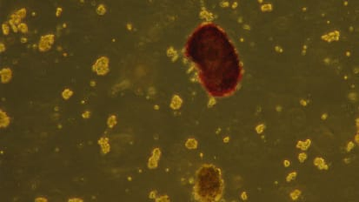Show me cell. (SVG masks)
Returning a JSON list of instances; mask_svg holds the SVG:
<instances>
[{"label": "cell", "instance_id": "7a4b0ae2", "mask_svg": "<svg viewBox=\"0 0 359 202\" xmlns=\"http://www.w3.org/2000/svg\"><path fill=\"white\" fill-rule=\"evenodd\" d=\"M197 187L198 196L203 200H216L222 190L219 172L211 166H205L198 173Z\"/></svg>", "mask_w": 359, "mask_h": 202}, {"label": "cell", "instance_id": "6da1fadb", "mask_svg": "<svg viewBox=\"0 0 359 202\" xmlns=\"http://www.w3.org/2000/svg\"><path fill=\"white\" fill-rule=\"evenodd\" d=\"M188 50L209 93L224 96L234 91L241 77V66L237 52L222 31L204 25L192 35Z\"/></svg>", "mask_w": 359, "mask_h": 202}]
</instances>
